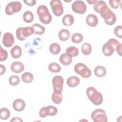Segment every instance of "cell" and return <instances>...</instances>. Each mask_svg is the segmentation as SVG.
Returning <instances> with one entry per match:
<instances>
[{"instance_id":"obj_1","label":"cell","mask_w":122,"mask_h":122,"mask_svg":"<svg viewBox=\"0 0 122 122\" xmlns=\"http://www.w3.org/2000/svg\"><path fill=\"white\" fill-rule=\"evenodd\" d=\"M99 13L107 25H112L115 23L116 20V15L106 4L100 9Z\"/></svg>"},{"instance_id":"obj_2","label":"cell","mask_w":122,"mask_h":122,"mask_svg":"<svg viewBox=\"0 0 122 122\" xmlns=\"http://www.w3.org/2000/svg\"><path fill=\"white\" fill-rule=\"evenodd\" d=\"M86 94L89 99L96 105H99L103 102V96L102 94L97 91L93 87H88L86 91Z\"/></svg>"},{"instance_id":"obj_3","label":"cell","mask_w":122,"mask_h":122,"mask_svg":"<svg viewBox=\"0 0 122 122\" xmlns=\"http://www.w3.org/2000/svg\"><path fill=\"white\" fill-rule=\"evenodd\" d=\"M37 13L41 22L44 24H49L52 20V17L47 7L44 5L39 6L37 9Z\"/></svg>"},{"instance_id":"obj_4","label":"cell","mask_w":122,"mask_h":122,"mask_svg":"<svg viewBox=\"0 0 122 122\" xmlns=\"http://www.w3.org/2000/svg\"><path fill=\"white\" fill-rule=\"evenodd\" d=\"M119 42L116 39H110L102 47V51L105 56L112 55L117 47L119 45Z\"/></svg>"},{"instance_id":"obj_5","label":"cell","mask_w":122,"mask_h":122,"mask_svg":"<svg viewBox=\"0 0 122 122\" xmlns=\"http://www.w3.org/2000/svg\"><path fill=\"white\" fill-rule=\"evenodd\" d=\"M74 70L76 73L84 78H89L92 74L91 71L85 64L82 63H78L75 64L74 67Z\"/></svg>"},{"instance_id":"obj_6","label":"cell","mask_w":122,"mask_h":122,"mask_svg":"<svg viewBox=\"0 0 122 122\" xmlns=\"http://www.w3.org/2000/svg\"><path fill=\"white\" fill-rule=\"evenodd\" d=\"M91 119L94 122H107L108 121L106 112L102 109L94 110L91 114Z\"/></svg>"},{"instance_id":"obj_7","label":"cell","mask_w":122,"mask_h":122,"mask_svg":"<svg viewBox=\"0 0 122 122\" xmlns=\"http://www.w3.org/2000/svg\"><path fill=\"white\" fill-rule=\"evenodd\" d=\"M22 8V5L19 1H11L9 3L5 8V13L8 15H11L14 13L20 11Z\"/></svg>"},{"instance_id":"obj_8","label":"cell","mask_w":122,"mask_h":122,"mask_svg":"<svg viewBox=\"0 0 122 122\" xmlns=\"http://www.w3.org/2000/svg\"><path fill=\"white\" fill-rule=\"evenodd\" d=\"M52 83L53 92L58 94L61 93L64 83L63 78L59 75L55 76L52 78Z\"/></svg>"},{"instance_id":"obj_9","label":"cell","mask_w":122,"mask_h":122,"mask_svg":"<svg viewBox=\"0 0 122 122\" xmlns=\"http://www.w3.org/2000/svg\"><path fill=\"white\" fill-rule=\"evenodd\" d=\"M50 6L53 14L57 17L61 16L63 13V8L62 3L60 0H51Z\"/></svg>"},{"instance_id":"obj_10","label":"cell","mask_w":122,"mask_h":122,"mask_svg":"<svg viewBox=\"0 0 122 122\" xmlns=\"http://www.w3.org/2000/svg\"><path fill=\"white\" fill-rule=\"evenodd\" d=\"M71 9L75 13L83 14L86 12L87 7L82 0H76L72 4Z\"/></svg>"},{"instance_id":"obj_11","label":"cell","mask_w":122,"mask_h":122,"mask_svg":"<svg viewBox=\"0 0 122 122\" xmlns=\"http://www.w3.org/2000/svg\"><path fill=\"white\" fill-rule=\"evenodd\" d=\"M14 42L13 35L10 32H6L4 34L2 39V43L6 47H10Z\"/></svg>"},{"instance_id":"obj_12","label":"cell","mask_w":122,"mask_h":122,"mask_svg":"<svg viewBox=\"0 0 122 122\" xmlns=\"http://www.w3.org/2000/svg\"><path fill=\"white\" fill-rule=\"evenodd\" d=\"M25 102L21 99H17L14 101L12 106L14 110L17 112H21L23 111L25 107Z\"/></svg>"},{"instance_id":"obj_13","label":"cell","mask_w":122,"mask_h":122,"mask_svg":"<svg viewBox=\"0 0 122 122\" xmlns=\"http://www.w3.org/2000/svg\"><path fill=\"white\" fill-rule=\"evenodd\" d=\"M86 22L88 25L90 27H95L98 23V19L96 15L94 14H88L86 18Z\"/></svg>"},{"instance_id":"obj_14","label":"cell","mask_w":122,"mask_h":122,"mask_svg":"<svg viewBox=\"0 0 122 122\" xmlns=\"http://www.w3.org/2000/svg\"><path fill=\"white\" fill-rule=\"evenodd\" d=\"M11 71L16 73H20L24 71V66L23 64L20 61H14L10 66Z\"/></svg>"},{"instance_id":"obj_15","label":"cell","mask_w":122,"mask_h":122,"mask_svg":"<svg viewBox=\"0 0 122 122\" xmlns=\"http://www.w3.org/2000/svg\"><path fill=\"white\" fill-rule=\"evenodd\" d=\"M59 60L62 65L67 66L70 65L71 63L72 58L66 53H63L60 56Z\"/></svg>"},{"instance_id":"obj_16","label":"cell","mask_w":122,"mask_h":122,"mask_svg":"<svg viewBox=\"0 0 122 122\" xmlns=\"http://www.w3.org/2000/svg\"><path fill=\"white\" fill-rule=\"evenodd\" d=\"M10 54L13 58L18 59L20 57L22 54L21 48L18 45H15L10 50Z\"/></svg>"},{"instance_id":"obj_17","label":"cell","mask_w":122,"mask_h":122,"mask_svg":"<svg viewBox=\"0 0 122 122\" xmlns=\"http://www.w3.org/2000/svg\"><path fill=\"white\" fill-rule=\"evenodd\" d=\"M80 79L75 76L70 77L67 79L66 82L68 86L70 87H75L78 86L80 83Z\"/></svg>"},{"instance_id":"obj_18","label":"cell","mask_w":122,"mask_h":122,"mask_svg":"<svg viewBox=\"0 0 122 122\" xmlns=\"http://www.w3.org/2000/svg\"><path fill=\"white\" fill-rule=\"evenodd\" d=\"M74 21V17L71 14H66L62 18V22L63 25L66 26H70L72 25Z\"/></svg>"},{"instance_id":"obj_19","label":"cell","mask_w":122,"mask_h":122,"mask_svg":"<svg viewBox=\"0 0 122 122\" xmlns=\"http://www.w3.org/2000/svg\"><path fill=\"white\" fill-rule=\"evenodd\" d=\"M58 36L61 41H67L70 38V32L68 30L63 29L60 30L59 32Z\"/></svg>"},{"instance_id":"obj_20","label":"cell","mask_w":122,"mask_h":122,"mask_svg":"<svg viewBox=\"0 0 122 122\" xmlns=\"http://www.w3.org/2000/svg\"><path fill=\"white\" fill-rule=\"evenodd\" d=\"M95 75L98 77H104L106 74V70L102 66H97L94 70Z\"/></svg>"},{"instance_id":"obj_21","label":"cell","mask_w":122,"mask_h":122,"mask_svg":"<svg viewBox=\"0 0 122 122\" xmlns=\"http://www.w3.org/2000/svg\"><path fill=\"white\" fill-rule=\"evenodd\" d=\"M32 27L34 30V33L38 35L43 34L45 31V29L44 26L38 23H35L32 25Z\"/></svg>"},{"instance_id":"obj_22","label":"cell","mask_w":122,"mask_h":122,"mask_svg":"<svg viewBox=\"0 0 122 122\" xmlns=\"http://www.w3.org/2000/svg\"><path fill=\"white\" fill-rule=\"evenodd\" d=\"M23 19L25 22L30 23L33 20L34 15L30 10H27L23 14Z\"/></svg>"},{"instance_id":"obj_23","label":"cell","mask_w":122,"mask_h":122,"mask_svg":"<svg viewBox=\"0 0 122 122\" xmlns=\"http://www.w3.org/2000/svg\"><path fill=\"white\" fill-rule=\"evenodd\" d=\"M81 50L82 53L85 55H88L90 54L92 51V48L91 44L89 43L85 42L84 43L81 47Z\"/></svg>"},{"instance_id":"obj_24","label":"cell","mask_w":122,"mask_h":122,"mask_svg":"<svg viewBox=\"0 0 122 122\" xmlns=\"http://www.w3.org/2000/svg\"><path fill=\"white\" fill-rule=\"evenodd\" d=\"M21 79L24 82L29 83L33 81V75L30 72H26L21 75Z\"/></svg>"},{"instance_id":"obj_25","label":"cell","mask_w":122,"mask_h":122,"mask_svg":"<svg viewBox=\"0 0 122 122\" xmlns=\"http://www.w3.org/2000/svg\"><path fill=\"white\" fill-rule=\"evenodd\" d=\"M49 50L51 53L54 55L59 54L61 51V47L59 44L57 43H51L49 47Z\"/></svg>"},{"instance_id":"obj_26","label":"cell","mask_w":122,"mask_h":122,"mask_svg":"<svg viewBox=\"0 0 122 122\" xmlns=\"http://www.w3.org/2000/svg\"><path fill=\"white\" fill-rule=\"evenodd\" d=\"M66 53L71 57H76L79 54V50L76 47L70 46L67 48Z\"/></svg>"},{"instance_id":"obj_27","label":"cell","mask_w":122,"mask_h":122,"mask_svg":"<svg viewBox=\"0 0 122 122\" xmlns=\"http://www.w3.org/2000/svg\"><path fill=\"white\" fill-rule=\"evenodd\" d=\"M49 70L51 72L58 73L61 71V67L60 65L56 62H52L48 66Z\"/></svg>"},{"instance_id":"obj_28","label":"cell","mask_w":122,"mask_h":122,"mask_svg":"<svg viewBox=\"0 0 122 122\" xmlns=\"http://www.w3.org/2000/svg\"><path fill=\"white\" fill-rule=\"evenodd\" d=\"M10 116V110L7 108H2L0 110V117L1 120H7Z\"/></svg>"},{"instance_id":"obj_29","label":"cell","mask_w":122,"mask_h":122,"mask_svg":"<svg viewBox=\"0 0 122 122\" xmlns=\"http://www.w3.org/2000/svg\"><path fill=\"white\" fill-rule=\"evenodd\" d=\"M22 33L24 37L26 38L27 37H29L34 33L33 28L32 27L30 26L23 27L22 30Z\"/></svg>"},{"instance_id":"obj_30","label":"cell","mask_w":122,"mask_h":122,"mask_svg":"<svg viewBox=\"0 0 122 122\" xmlns=\"http://www.w3.org/2000/svg\"><path fill=\"white\" fill-rule=\"evenodd\" d=\"M51 99L53 103L55 104H60L62 100V93L58 94L55 92H53L51 96Z\"/></svg>"},{"instance_id":"obj_31","label":"cell","mask_w":122,"mask_h":122,"mask_svg":"<svg viewBox=\"0 0 122 122\" xmlns=\"http://www.w3.org/2000/svg\"><path fill=\"white\" fill-rule=\"evenodd\" d=\"M71 40L74 43H79L82 41L83 40V36L81 33H75L72 35Z\"/></svg>"},{"instance_id":"obj_32","label":"cell","mask_w":122,"mask_h":122,"mask_svg":"<svg viewBox=\"0 0 122 122\" xmlns=\"http://www.w3.org/2000/svg\"><path fill=\"white\" fill-rule=\"evenodd\" d=\"M9 82L11 85L16 86L19 84L20 82V78L16 75H12L9 79Z\"/></svg>"},{"instance_id":"obj_33","label":"cell","mask_w":122,"mask_h":122,"mask_svg":"<svg viewBox=\"0 0 122 122\" xmlns=\"http://www.w3.org/2000/svg\"><path fill=\"white\" fill-rule=\"evenodd\" d=\"M105 4H106V3L103 0H97L96 2L94 4L93 9L97 13H99L100 9Z\"/></svg>"},{"instance_id":"obj_34","label":"cell","mask_w":122,"mask_h":122,"mask_svg":"<svg viewBox=\"0 0 122 122\" xmlns=\"http://www.w3.org/2000/svg\"><path fill=\"white\" fill-rule=\"evenodd\" d=\"M0 61H3L7 59L8 54L7 51L3 49L1 46H0Z\"/></svg>"},{"instance_id":"obj_35","label":"cell","mask_w":122,"mask_h":122,"mask_svg":"<svg viewBox=\"0 0 122 122\" xmlns=\"http://www.w3.org/2000/svg\"><path fill=\"white\" fill-rule=\"evenodd\" d=\"M47 107L48 110V115L52 116L57 113L58 110L56 107L52 105H48Z\"/></svg>"},{"instance_id":"obj_36","label":"cell","mask_w":122,"mask_h":122,"mask_svg":"<svg viewBox=\"0 0 122 122\" xmlns=\"http://www.w3.org/2000/svg\"><path fill=\"white\" fill-rule=\"evenodd\" d=\"M121 1L120 0H110L109 1L110 6L114 9H118L121 4Z\"/></svg>"},{"instance_id":"obj_37","label":"cell","mask_w":122,"mask_h":122,"mask_svg":"<svg viewBox=\"0 0 122 122\" xmlns=\"http://www.w3.org/2000/svg\"><path fill=\"white\" fill-rule=\"evenodd\" d=\"M22 28L23 27H20L18 28L16 31V35L17 38L19 41H24L26 39V38L23 36L22 33Z\"/></svg>"},{"instance_id":"obj_38","label":"cell","mask_w":122,"mask_h":122,"mask_svg":"<svg viewBox=\"0 0 122 122\" xmlns=\"http://www.w3.org/2000/svg\"><path fill=\"white\" fill-rule=\"evenodd\" d=\"M39 115L41 118H45L48 115V110L47 106L42 107L39 111Z\"/></svg>"},{"instance_id":"obj_39","label":"cell","mask_w":122,"mask_h":122,"mask_svg":"<svg viewBox=\"0 0 122 122\" xmlns=\"http://www.w3.org/2000/svg\"><path fill=\"white\" fill-rule=\"evenodd\" d=\"M114 33L117 37L121 39L122 38V26L119 25L116 26L114 29Z\"/></svg>"},{"instance_id":"obj_40","label":"cell","mask_w":122,"mask_h":122,"mask_svg":"<svg viewBox=\"0 0 122 122\" xmlns=\"http://www.w3.org/2000/svg\"><path fill=\"white\" fill-rule=\"evenodd\" d=\"M23 2L25 4L30 6H34L36 3V1L35 0H23Z\"/></svg>"},{"instance_id":"obj_41","label":"cell","mask_w":122,"mask_h":122,"mask_svg":"<svg viewBox=\"0 0 122 122\" xmlns=\"http://www.w3.org/2000/svg\"><path fill=\"white\" fill-rule=\"evenodd\" d=\"M6 71V68L2 64H0V75H1Z\"/></svg>"},{"instance_id":"obj_42","label":"cell","mask_w":122,"mask_h":122,"mask_svg":"<svg viewBox=\"0 0 122 122\" xmlns=\"http://www.w3.org/2000/svg\"><path fill=\"white\" fill-rule=\"evenodd\" d=\"M116 51H117V53L120 55L122 56V44L120 43L119 45L117 47Z\"/></svg>"},{"instance_id":"obj_43","label":"cell","mask_w":122,"mask_h":122,"mask_svg":"<svg viewBox=\"0 0 122 122\" xmlns=\"http://www.w3.org/2000/svg\"><path fill=\"white\" fill-rule=\"evenodd\" d=\"M22 122L23 120L19 118V117H13L12 119L10 120V122Z\"/></svg>"},{"instance_id":"obj_44","label":"cell","mask_w":122,"mask_h":122,"mask_svg":"<svg viewBox=\"0 0 122 122\" xmlns=\"http://www.w3.org/2000/svg\"><path fill=\"white\" fill-rule=\"evenodd\" d=\"M97 0H87V2H88L90 4H94L96 2Z\"/></svg>"}]
</instances>
